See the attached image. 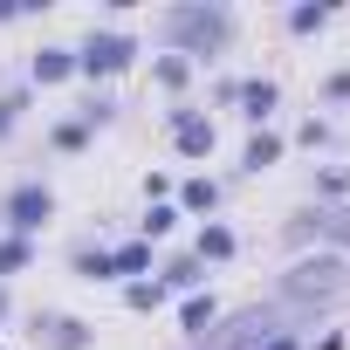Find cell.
Here are the masks:
<instances>
[{"instance_id":"1","label":"cell","mask_w":350,"mask_h":350,"mask_svg":"<svg viewBox=\"0 0 350 350\" xmlns=\"http://www.w3.org/2000/svg\"><path fill=\"white\" fill-rule=\"evenodd\" d=\"M227 28H234L227 8H172V14H165V35H172V42H200V49H220Z\"/></svg>"},{"instance_id":"2","label":"cell","mask_w":350,"mask_h":350,"mask_svg":"<svg viewBox=\"0 0 350 350\" xmlns=\"http://www.w3.org/2000/svg\"><path fill=\"white\" fill-rule=\"evenodd\" d=\"M131 55H137V42H131V35H90V42H83V55H76V69H90V76H117Z\"/></svg>"},{"instance_id":"3","label":"cell","mask_w":350,"mask_h":350,"mask_svg":"<svg viewBox=\"0 0 350 350\" xmlns=\"http://www.w3.org/2000/svg\"><path fill=\"white\" fill-rule=\"evenodd\" d=\"M55 213V200H49V186H21L14 200H8V220H14V234H35L42 220Z\"/></svg>"},{"instance_id":"4","label":"cell","mask_w":350,"mask_h":350,"mask_svg":"<svg viewBox=\"0 0 350 350\" xmlns=\"http://www.w3.org/2000/svg\"><path fill=\"white\" fill-rule=\"evenodd\" d=\"M336 282H343V261H302L282 288H288V295H329Z\"/></svg>"},{"instance_id":"5","label":"cell","mask_w":350,"mask_h":350,"mask_svg":"<svg viewBox=\"0 0 350 350\" xmlns=\"http://www.w3.org/2000/svg\"><path fill=\"white\" fill-rule=\"evenodd\" d=\"M35 336H42L49 350H83V343H90V329H83V323H69V316H49Z\"/></svg>"},{"instance_id":"6","label":"cell","mask_w":350,"mask_h":350,"mask_svg":"<svg viewBox=\"0 0 350 350\" xmlns=\"http://www.w3.org/2000/svg\"><path fill=\"white\" fill-rule=\"evenodd\" d=\"M295 234H329V241H343V247H350V213H336V206L302 213V220H295Z\"/></svg>"},{"instance_id":"7","label":"cell","mask_w":350,"mask_h":350,"mask_svg":"<svg viewBox=\"0 0 350 350\" xmlns=\"http://www.w3.org/2000/svg\"><path fill=\"white\" fill-rule=\"evenodd\" d=\"M172 131H179V151H193V158L213 151V124H206V117H179Z\"/></svg>"},{"instance_id":"8","label":"cell","mask_w":350,"mask_h":350,"mask_svg":"<svg viewBox=\"0 0 350 350\" xmlns=\"http://www.w3.org/2000/svg\"><path fill=\"white\" fill-rule=\"evenodd\" d=\"M69 69H76V55H62V49H42L35 55V83H62Z\"/></svg>"},{"instance_id":"9","label":"cell","mask_w":350,"mask_h":350,"mask_svg":"<svg viewBox=\"0 0 350 350\" xmlns=\"http://www.w3.org/2000/svg\"><path fill=\"white\" fill-rule=\"evenodd\" d=\"M227 254H234V234L227 227H206L200 234V261H227Z\"/></svg>"},{"instance_id":"10","label":"cell","mask_w":350,"mask_h":350,"mask_svg":"<svg viewBox=\"0 0 350 350\" xmlns=\"http://www.w3.org/2000/svg\"><path fill=\"white\" fill-rule=\"evenodd\" d=\"M103 261H110V275H137V268H151V247H117Z\"/></svg>"},{"instance_id":"11","label":"cell","mask_w":350,"mask_h":350,"mask_svg":"<svg viewBox=\"0 0 350 350\" xmlns=\"http://www.w3.org/2000/svg\"><path fill=\"white\" fill-rule=\"evenodd\" d=\"M241 103H247V117H268V110H275V83H247Z\"/></svg>"},{"instance_id":"12","label":"cell","mask_w":350,"mask_h":350,"mask_svg":"<svg viewBox=\"0 0 350 350\" xmlns=\"http://www.w3.org/2000/svg\"><path fill=\"white\" fill-rule=\"evenodd\" d=\"M275 158H282V137H254L247 144V172H268Z\"/></svg>"},{"instance_id":"13","label":"cell","mask_w":350,"mask_h":350,"mask_svg":"<svg viewBox=\"0 0 350 350\" xmlns=\"http://www.w3.org/2000/svg\"><path fill=\"white\" fill-rule=\"evenodd\" d=\"M14 268H28V241H0V275H14Z\"/></svg>"},{"instance_id":"14","label":"cell","mask_w":350,"mask_h":350,"mask_svg":"<svg viewBox=\"0 0 350 350\" xmlns=\"http://www.w3.org/2000/svg\"><path fill=\"white\" fill-rule=\"evenodd\" d=\"M213 200H220V193H213V179H193V186H186V206H200V213H206Z\"/></svg>"},{"instance_id":"15","label":"cell","mask_w":350,"mask_h":350,"mask_svg":"<svg viewBox=\"0 0 350 350\" xmlns=\"http://www.w3.org/2000/svg\"><path fill=\"white\" fill-rule=\"evenodd\" d=\"M329 21V8H295V35H309V28H323Z\"/></svg>"},{"instance_id":"16","label":"cell","mask_w":350,"mask_h":350,"mask_svg":"<svg viewBox=\"0 0 350 350\" xmlns=\"http://www.w3.org/2000/svg\"><path fill=\"white\" fill-rule=\"evenodd\" d=\"M206 323H213V302L193 295V302H186V329H206Z\"/></svg>"},{"instance_id":"17","label":"cell","mask_w":350,"mask_h":350,"mask_svg":"<svg viewBox=\"0 0 350 350\" xmlns=\"http://www.w3.org/2000/svg\"><path fill=\"white\" fill-rule=\"evenodd\" d=\"M172 220H179V213H172V206H151V220H144V234H172Z\"/></svg>"},{"instance_id":"18","label":"cell","mask_w":350,"mask_h":350,"mask_svg":"<svg viewBox=\"0 0 350 350\" xmlns=\"http://www.w3.org/2000/svg\"><path fill=\"white\" fill-rule=\"evenodd\" d=\"M83 137H90V124H62V131H55V144H62V151H76Z\"/></svg>"},{"instance_id":"19","label":"cell","mask_w":350,"mask_h":350,"mask_svg":"<svg viewBox=\"0 0 350 350\" xmlns=\"http://www.w3.org/2000/svg\"><path fill=\"white\" fill-rule=\"evenodd\" d=\"M268 350H295V336H282V329H275V336H268Z\"/></svg>"}]
</instances>
